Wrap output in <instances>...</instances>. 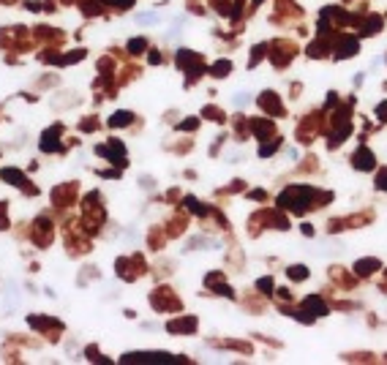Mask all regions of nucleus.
<instances>
[{
    "label": "nucleus",
    "instance_id": "1",
    "mask_svg": "<svg viewBox=\"0 0 387 365\" xmlns=\"http://www.w3.org/2000/svg\"><path fill=\"white\" fill-rule=\"evenodd\" d=\"M125 362H169L172 357L164 352H147V354H125Z\"/></svg>",
    "mask_w": 387,
    "mask_h": 365
},
{
    "label": "nucleus",
    "instance_id": "2",
    "mask_svg": "<svg viewBox=\"0 0 387 365\" xmlns=\"http://www.w3.org/2000/svg\"><path fill=\"white\" fill-rule=\"evenodd\" d=\"M3 177H6V180H11L14 186H25V177H22V174H19L17 169H3Z\"/></svg>",
    "mask_w": 387,
    "mask_h": 365
},
{
    "label": "nucleus",
    "instance_id": "3",
    "mask_svg": "<svg viewBox=\"0 0 387 365\" xmlns=\"http://www.w3.org/2000/svg\"><path fill=\"white\" fill-rule=\"evenodd\" d=\"M120 123H131V112H117L112 117V125H120Z\"/></svg>",
    "mask_w": 387,
    "mask_h": 365
},
{
    "label": "nucleus",
    "instance_id": "4",
    "mask_svg": "<svg viewBox=\"0 0 387 365\" xmlns=\"http://www.w3.org/2000/svg\"><path fill=\"white\" fill-rule=\"evenodd\" d=\"M0 229H6V204L0 202Z\"/></svg>",
    "mask_w": 387,
    "mask_h": 365
}]
</instances>
